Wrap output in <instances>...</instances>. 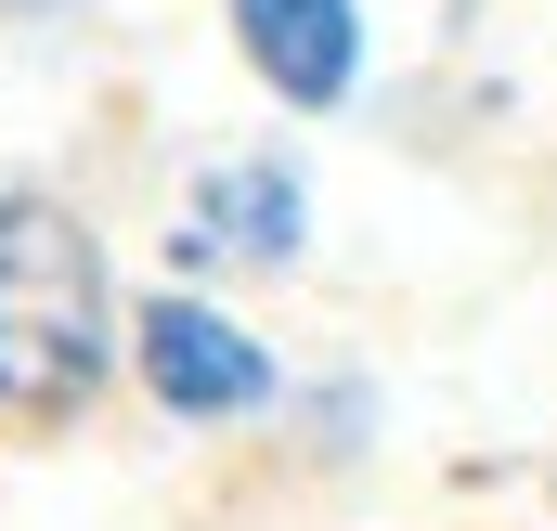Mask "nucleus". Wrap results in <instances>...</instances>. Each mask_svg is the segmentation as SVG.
I'll list each match as a JSON object with an SVG mask.
<instances>
[{"label":"nucleus","mask_w":557,"mask_h":531,"mask_svg":"<svg viewBox=\"0 0 557 531\" xmlns=\"http://www.w3.org/2000/svg\"><path fill=\"white\" fill-rule=\"evenodd\" d=\"M104 376V247L39 208V195H0V402L52 415Z\"/></svg>","instance_id":"1"},{"label":"nucleus","mask_w":557,"mask_h":531,"mask_svg":"<svg viewBox=\"0 0 557 531\" xmlns=\"http://www.w3.org/2000/svg\"><path fill=\"white\" fill-rule=\"evenodd\" d=\"M143 376L169 415H247V402H273V350L247 324H221L208 298H143Z\"/></svg>","instance_id":"2"},{"label":"nucleus","mask_w":557,"mask_h":531,"mask_svg":"<svg viewBox=\"0 0 557 531\" xmlns=\"http://www.w3.org/2000/svg\"><path fill=\"white\" fill-rule=\"evenodd\" d=\"M234 39H247V65L273 78L285 104H337L350 91V52H363L350 0H234Z\"/></svg>","instance_id":"3"},{"label":"nucleus","mask_w":557,"mask_h":531,"mask_svg":"<svg viewBox=\"0 0 557 531\" xmlns=\"http://www.w3.org/2000/svg\"><path fill=\"white\" fill-rule=\"evenodd\" d=\"M195 247H247V260H285L298 247V182L260 169V156H234L221 182H208V234Z\"/></svg>","instance_id":"4"},{"label":"nucleus","mask_w":557,"mask_h":531,"mask_svg":"<svg viewBox=\"0 0 557 531\" xmlns=\"http://www.w3.org/2000/svg\"><path fill=\"white\" fill-rule=\"evenodd\" d=\"M0 13H39V0H0Z\"/></svg>","instance_id":"5"}]
</instances>
